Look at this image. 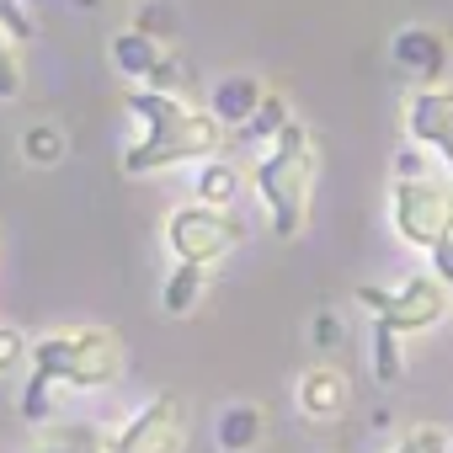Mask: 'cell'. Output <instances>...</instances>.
<instances>
[{
	"label": "cell",
	"instance_id": "obj_20",
	"mask_svg": "<svg viewBox=\"0 0 453 453\" xmlns=\"http://www.w3.org/2000/svg\"><path fill=\"white\" fill-rule=\"evenodd\" d=\"M33 363V342L17 331V326H0V379H12L17 368Z\"/></svg>",
	"mask_w": 453,
	"mask_h": 453
},
{
	"label": "cell",
	"instance_id": "obj_10",
	"mask_svg": "<svg viewBox=\"0 0 453 453\" xmlns=\"http://www.w3.org/2000/svg\"><path fill=\"white\" fill-rule=\"evenodd\" d=\"M107 59H112V70H118L123 81H134V86H150V81H155V70L171 59V49H165L160 38H150L144 27H123V33H112V43H107Z\"/></svg>",
	"mask_w": 453,
	"mask_h": 453
},
{
	"label": "cell",
	"instance_id": "obj_22",
	"mask_svg": "<svg viewBox=\"0 0 453 453\" xmlns=\"http://www.w3.org/2000/svg\"><path fill=\"white\" fill-rule=\"evenodd\" d=\"M0 22H6V33H12L17 43L38 38V22H33V12H27V0H0Z\"/></svg>",
	"mask_w": 453,
	"mask_h": 453
},
{
	"label": "cell",
	"instance_id": "obj_5",
	"mask_svg": "<svg viewBox=\"0 0 453 453\" xmlns=\"http://www.w3.org/2000/svg\"><path fill=\"white\" fill-rule=\"evenodd\" d=\"M357 304H368L373 320H384L389 331L416 336V331L442 326V315L453 310V288H448L442 278H432V273H416V278H405V283H395V288L363 283V288H357Z\"/></svg>",
	"mask_w": 453,
	"mask_h": 453
},
{
	"label": "cell",
	"instance_id": "obj_2",
	"mask_svg": "<svg viewBox=\"0 0 453 453\" xmlns=\"http://www.w3.org/2000/svg\"><path fill=\"white\" fill-rule=\"evenodd\" d=\"M128 118L139 123L134 144L123 150V171L128 176H150V171H171V165H197L208 155H224V128L208 107H192L187 96L139 86L128 91Z\"/></svg>",
	"mask_w": 453,
	"mask_h": 453
},
{
	"label": "cell",
	"instance_id": "obj_13",
	"mask_svg": "<svg viewBox=\"0 0 453 453\" xmlns=\"http://www.w3.org/2000/svg\"><path fill=\"white\" fill-rule=\"evenodd\" d=\"M241 192H246V171H241L230 155L197 160V171H192V197H197V203H208V208H235Z\"/></svg>",
	"mask_w": 453,
	"mask_h": 453
},
{
	"label": "cell",
	"instance_id": "obj_8",
	"mask_svg": "<svg viewBox=\"0 0 453 453\" xmlns=\"http://www.w3.org/2000/svg\"><path fill=\"white\" fill-rule=\"evenodd\" d=\"M405 134L416 150H432L453 171V86H416L405 96Z\"/></svg>",
	"mask_w": 453,
	"mask_h": 453
},
{
	"label": "cell",
	"instance_id": "obj_15",
	"mask_svg": "<svg viewBox=\"0 0 453 453\" xmlns=\"http://www.w3.org/2000/svg\"><path fill=\"white\" fill-rule=\"evenodd\" d=\"M27 453H112V437H102L91 421H49Z\"/></svg>",
	"mask_w": 453,
	"mask_h": 453
},
{
	"label": "cell",
	"instance_id": "obj_17",
	"mask_svg": "<svg viewBox=\"0 0 453 453\" xmlns=\"http://www.w3.org/2000/svg\"><path fill=\"white\" fill-rule=\"evenodd\" d=\"M70 155V134L59 123H33L22 128V160L27 165H59Z\"/></svg>",
	"mask_w": 453,
	"mask_h": 453
},
{
	"label": "cell",
	"instance_id": "obj_4",
	"mask_svg": "<svg viewBox=\"0 0 453 453\" xmlns=\"http://www.w3.org/2000/svg\"><path fill=\"white\" fill-rule=\"evenodd\" d=\"M389 224L411 251L432 257L442 241H453V181L432 171L389 181Z\"/></svg>",
	"mask_w": 453,
	"mask_h": 453
},
{
	"label": "cell",
	"instance_id": "obj_21",
	"mask_svg": "<svg viewBox=\"0 0 453 453\" xmlns=\"http://www.w3.org/2000/svg\"><path fill=\"white\" fill-rule=\"evenodd\" d=\"M448 448H453V442H448V432H442V426H411L389 453H448Z\"/></svg>",
	"mask_w": 453,
	"mask_h": 453
},
{
	"label": "cell",
	"instance_id": "obj_19",
	"mask_svg": "<svg viewBox=\"0 0 453 453\" xmlns=\"http://www.w3.org/2000/svg\"><path fill=\"white\" fill-rule=\"evenodd\" d=\"M288 123H294V112H288V102H283L278 91H267V102H262V112H257V118H251V123H246L241 134H246V139H267V144H273V139H278V134H283Z\"/></svg>",
	"mask_w": 453,
	"mask_h": 453
},
{
	"label": "cell",
	"instance_id": "obj_24",
	"mask_svg": "<svg viewBox=\"0 0 453 453\" xmlns=\"http://www.w3.org/2000/svg\"><path fill=\"white\" fill-rule=\"evenodd\" d=\"M134 27H144V33H150V38H160V43L171 38V17H165V6H150V12H139V22H134Z\"/></svg>",
	"mask_w": 453,
	"mask_h": 453
},
{
	"label": "cell",
	"instance_id": "obj_25",
	"mask_svg": "<svg viewBox=\"0 0 453 453\" xmlns=\"http://www.w3.org/2000/svg\"><path fill=\"white\" fill-rule=\"evenodd\" d=\"M432 278H442V283L453 288V241H442V246L432 251Z\"/></svg>",
	"mask_w": 453,
	"mask_h": 453
},
{
	"label": "cell",
	"instance_id": "obj_14",
	"mask_svg": "<svg viewBox=\"0 0 453 453\" xmlns=\"http://www.w3.org/2000/svg\"><path fill=\"white\" fill-rule=\"evenodd\" d=\"M262 432H267V416H262V405H251V400L224 405L219 421H213V437H219L224 453H251V448L262 442Z\"/></svg>",
	"mask_w": 453,
	"mask_h": 453
},
{
	"label": "cell",
	"instance_id": "obj_9",
	"mask_svg": "<svg viewBox=\"0 0 453 453\" xmlns=\"http://www.w3.org/2000/svg\"><path fill=\"white\" fill-rule=\"evenodd\" d=\"M389 59H395V70L416 75L421 86H442V75H448V38L437 27H421V22L400 27L389 38Z\"/></svg>",
	"mask_w": 453,
	"mask_h": 453
},
{
	"label": "cell",
	"instance_id": "obj_3",
	"mask_svg": "<svg viewBox=\"0 0 453 453\" xmlns=\"http://www.w3.org/2000/svg\"><path fill=\"white\" fill-rule=\"evenodd\" d=\"M315 171H320V150L315 134L294 118L251 165V187L267 208V224L278 241H294L310 224V197H315Z\"/></svg>",
	"mask_w": 453,
	"mask_h": 453
},
{
	"label": "cell",
	"instance_id": "obj_6",
	"mask_svg": "<svg viewBox=\"0 0 453 453\" xmlns=\"http://www.w3.org/2000/svg\"><path fill=\"white\" fill-rule=\"evenodd\" d=\"M241 235H246V230L235 224L230 208H208V203H197V197L165 213V251H171L176 262L213 267V262H224V257L241 246Z\"/></svg>",
	"mask_w": 453,
	"mask_h": 453
},
{
	"label": "cell",
	"instance_id": "obj_1",
	"mask_svg": "<svg viewBox=\"0 0 453 453\" xmlns=\"http://www.w3.org/2000/svg\"><path fill=\"white\" fill-rule=\"evenodd\" d=\"M123 379V336L107 326H59L33 342L22 416L33 426H49L59 411V389H107Z\"/></svg>",
	"mask_w": 453,
	"mask_h": 453
},
{
	"label": "cell",
	"instance_id": "obj_12",
	"mask_svg": "<svg viewBox=\"0 0 453 453\" xmlns=\"http://www.w3.org/2000/svg\"><path fill=\"white\" fill-rule=\"evenodd\" d=\"M267 102V86L257 75H224L213 91H208V112L224 123V128H246Z\"/></svg>",
	"mask_w": 453,
	"mask_h": 453
},
{
	"label": "cell",
	"instance_id": "obj_7",
	"mask_svg": "<svg viewBox=\"0 0 453 453\" xmlns=\"http://www.w3.org/2000/svg\"><path fill=\"white\" fill-rule=\"evenodd\" d=\"M187 400L176 389H160L112 432V453H187Z\"/></svg>",
	"mask_w": 453,
	"mask_h": 453
},
{
	"label": "cell",
	"instance_id": "obj_16",
	"mask_svg": "<svg viewBox=\"0 0 453 453\" xmlns=\"http://www.w3.org/2000/svg\"><path fill=\"white\" fill-rule=\"evenodd\" d=\"M203 288H208V267H197V262H176L171 278L160 283V310H165L171 320H181V315L197 310Z\"/></svg>",
	"mask_w": 453,
	"mask_h": 453
},
{
	"label": "cell",
	"instance_id": "obj_23",
	"mask_svg": "<svg viewBox=\"0 0 453 453\" xmlns=\"http://www.w3.org/2000/svg\"><path fill=\"white\" fill-rule=\"evenodd\" d=\"M17 81H22V70H17V38L6 33V22H0V96H12Z\"/></svg>",
	"mask_w": 453,
	"mask_h": 453
},
{
	"label": "cell",
	"instance_id": "obj_18",
	"mask_svg": "<svg viewBox=\"0 0 453 453\" xmlns=\"http://www.w3.org/2000/svg\"><path fill=\"white\" fill-rule=\"evenodd\" d=\"M373 373L384 384H395L405 373V357H400V331H389L384 320H373Z\"/></svg>",
	"mask_w": 453,
	"mask_h": 453
},
{
	"label": "cell",
	"instance_id": "obj_11",
	"mask_svg": "<svg viewBox=\"0 0 453 453\" xmlns=\"http://www.w3.org/2000/svg\"><path fill=\"white\" fill-rule=\"evenodd\" d=\"M347 400H352V384H347L342 368H331V363L304 368V379H299V411H304V416L336 421V416L347 411Z\"/></svg>",
	"mask_w": 453,
	"mask_h": 453
}]
</instances>
